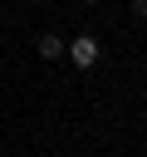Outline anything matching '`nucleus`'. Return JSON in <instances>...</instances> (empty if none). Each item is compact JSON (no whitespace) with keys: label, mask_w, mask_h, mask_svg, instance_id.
Wrapping results in <instances>:
<instances>
[{"label":"nucleus","mask_w":147,"mask_h":157,"mask_svg":"<svg viewBox=\"0 0 147 157\" xmlns=\"http://www.w3.org/2000/svg\"><path fill=\"white\" fill-rule=\"evenodd\" d=\"M64 54H69V64H74V69H93V64H98V54H103V44H98L93 34H78V39H69V49H64Z\"/></svg>","instance_id":"obj_1"},{"label":"nucleus","mask_w":147,"mask_h":157,"mask_svg":"<svg viewBox=\"0 0 147 157\" xmlns=\"http://www.w3.org/2000/svg\"><path fill=\"white\" fill-rule=\"evenodd\" d=\"M39 59H64V49H69V39H59V34H39Z\"/></svg>","instance_id":"obj_2"},{"label":"nucleus","mask_w":147,"mask_h":157,"mask_svg":"<svg viewBox=\"0 0 147 157\" xmlns=\"http://www.w3.org/2000/svg\"><path fill=\"white\" fill-rule=\"evenodd\" d=\"M132 10H137V15H142V20H147V0H132Z\"/></svg>","instance_id":"obj_3"},{"label":"nucleus","mask_w":147,"mask_h":157,"mask_svg":"<svg viewBox=\"0 0 147 157\" xmlns=\"http://www.w3.org/2000/svg\"><path fill=\"white\" fill-rule=\"evenodd\" d=\"M83 5H98V0H83Z\"/></svg>","instance_id":"obj_4"}]
</instances>
